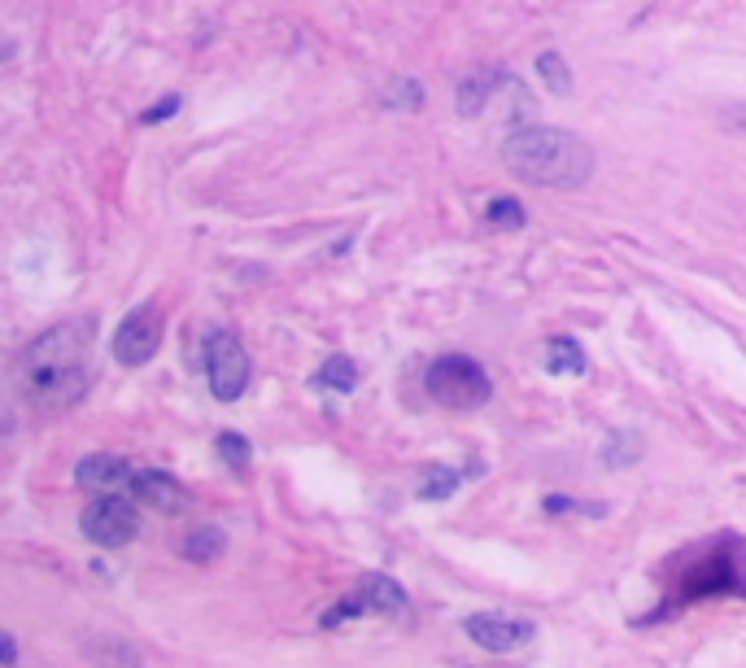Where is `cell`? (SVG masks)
Here are the masks:
<instances>
[{
  "mask_svg": "<svg viewBox=\"0 0 746 668\" xmlns=\"http://www.w3.org/2000/svg\"><path fill=\"white\" fill-rule=\"evenodd\" d=\"M88 350H92V332L83 324H57L53 332H44L22 354V367H18L22 393H27L31 407H40V411L75 407L92 380Z\"/></svg>",
  "mask_w": 746,
  "mask_h": 668,
  "instance_id": "1",
  "label": "cell"
},
{
  "mask_svg": "<svg viewBox=\"0 0 746 668\" xmlns=\"http://www.w3.org/2000/svg\"><path fill=\"white\" fill-rule=\"evenodd\" d=\"M502 162L515 180L546 184V188H581L594 175V153H589L572 131L559 127H520L502 145Z\"/></svg>",
  "mask_w": 746,
  "mask_h": 668,
  "instance_id": "2",
  "label": "cell"
},
{
  "mask_svg": "<svg viewBox=\"0 0 746 668\" xmlns=\"http://www.w3.org/2000/svg\"><path fill=\"white\" fill-rule=\"evenodd\" d=\"M424 385L441 407H454V411H476L493 398L485 367H480L476 359H467V354H445V359H437L428 367Z\"/></svg>",
  "mask_w": 746,
  "mask_h": 668,
  "instance_id": "3",
  "label": "cell"
},
{
  "mask_svg": "<svg viewBox=\"0 0 746 668\" xmlns=\"http://www.w3.org/2000/svg\"><path fill=\"white\" fill-rule=\"evenodd\" d=\"M83 538L96 546H127L140 533V511L123 494H101L96 503L83 507Z\"/></svg>",
  "mask_w": 746,
  "mask_h": 668,
  "instance_id": "4",
  "label": "cell"
},
{
  "mask_svg": "<svg viewBox=\"0 0 746 668\" xmlns=\"http://www.w3.org/2000/svg\"><path fill=\"white\" fill-rule=\"evenodd\" d=\"M206 376H210L214 398H223V402H236L240 393H245L249 376H254V363H249L245 345H240L232 332H214V337H210Z\"/></svg>",
  "mask_w": 746,
  "mask_h": 668,
  "instance_id": "5",
  "label": "cell"
},
{
  "mask_svg": "<svg viewBox=\"0 0 746 668\" xmlns=\"http://www.w3.org/2000/svg\"><path fill=\"white\" fill-rule=\"evenodd\" d=\"M158 345H162L158 306H140V310H131L123 324H118V332H114V359L123 367H140V363H149L153 354H158Z\"/></svg>",
  "mask_w": 746,
  "mask_h": 668,
  "instance_id": "6",
  "label": "cell"
},
{
  "mask_svg": "<svg viewBox=\"0 0 746 668\" xmlns=\"http://www.w3.org/2000/svg\"><path fill=\"white\" fill-rule=\"evenodd\" d=\"M537 629L528 625V620H507V616H467V638L476 642V647L485 651H515L524 647L528 638H533Z\"/></svg>",
  "mask_w": 746,
  "mask_h": 668,
  "instance_id": "7",
  "label": "cell"
},
{
  "mask_svg": "<svg viewBox=\"0 0 746 668\" xmlns=\"http://www.w3.org/2000/svg\"><path fill=\"white\" fill-rule=\"evenodd\" d=\"M131 494H136L140 503L158 507V511H184L188 507V489L179 485L175 476L153 472V468H136V476H131Z\"/></svg>",
  "mask_w": 746,
  "mask_h": 668,
  "instance_id": "8",
  "label": "cell"
},
{
  "mask_svg": "<svg viewBox=\"0 0 746 668\" xmlns=\"http://www.w3.org/2000/svg\"><path fill=\"white\" fill-rule=\"evenodd\" d=\"M131 476H136V468L118 455H88L75 468V481L83 489H96V494H114L118 485H131Z\"/></svg>",
  "mask_w": 746,
  "mask_h": 668,
  "instance_id": "9",
  "label": "cell"
},
{
  "mask_svg": "<svg viewBox=\"0 0 746 668\" xmlns=\"http://www.w3.org/2000/svg\"><path fill=\"white\" fill-rule=\"evenodd\" d=\"M493 88H498V83H493V70H472V75L459 83V114L463 118H476L489 105Z\"/></svg>",
  "mask_w": 746,
  "mask_h": 668,
  "instance_id": "10",
  "label": "cell"
},
{
  "mask_svg": "<svg viewBox=\"0 0 746 668\" xmlns=\"http://www.w3.org/2000/svg\"><path fill=\"white\" fill-rule=\"evenodd\" d=\"M363 594L371 607H380V612H402L406 607V590L397 586L393 577H380V572H371V577L363 581Z\"/></svg>",
  "mask_w": 746,
  "mask_h": 668,
  "instance_id": "11",
  "label": "cell"
},
{
  "mask_svg": "<svg viewBox=\"0 0 746 668\" xmlns=\"http://www.w3.org/2000/svg\"><path fill=\"white\" fill-rule=\"evenodd\" d=\"M319 385L323 389H336V393H350L354 385H358V367H354V359H345V354H336V359H328L319 367Z\"/></svg>",
  "mask_w": 746,
  "mask_h": 668,
  "instance_id": "12",
  "label": "cell"
},
{
  "mask_svg": "<svg viewBox=\"0 0 746 668\" xmlns=\"http://www.w3.org/2000/svg\"><path fill=\"white\" fill-rule=\"evenodd\" d=\"M184 555L192 559V564H210V559H219V555H223V533H219V529H197V533H188Z\"/></svg>",
  "mask_w": 746,
  "mask_h": 668,
  "instance_id": "13",
  "label": "cell"
},
{
  "mask_svg": "<svg viewBox=\"0 0 746 668\" xmlns=\"http://www.w3.org/2000/svg\"><path fill=\"white\" fill-rule=\"evenodd\" d=\"M546 367L550 372H585V354L576 341H550L546 345Z\"/></svg>",
  "mask_w": 746,
  "mask_h": 668,
  "instance_id": "14",
  "label": "cell"
},
{
  "mask_svg": "<svg viewBox=\"0 0 746 668\" xmlns=\"http://www.w3.org/2000/svg\"><path fill=\"white\" fill-rule=\"evenodd\" d=\"M454 485H459L454 468H432L424 481H419V498H428V503H441V498L454 494Z\"/></svg>",
  "mask_w": 746,
  "mask_h": 668,
  "instance_id": "15",
  "label": "cell"
},
{
  "mask_svg": "<svg viewBox=\"0 0 746 668\" xmlns=\"http://www.w3.org/2000/svg\"><path fill=\"white\" fill-rule=\"evenodd\" d=\"M537 70H541V79H546L555 92H572V70H568V62H563L559 53H541L537 57Z\"/></svg>",
  "mask_w": 746,
  "mask_h": 668,
  "instance_id": "16",
  "label": "cell"
},
{
  "mask_svg": "<svg viewBox=\"0 0 746 668\" xmlns=\"http://www.w3.org/2000/svg\"><path fill=\"white\" fill-rule=\"evenodd\" d=\"M219 455H223L227 468L245 472V468H249V459H254V450H249V441L240 437V433H223V437H219Z\"/></svg>",
  "mask_w": 746,
  "mask_h": 668,
  "instance_id": "17",
  "label": "cell"
},
{
  "mask_svg": "<svg viewBox=\"0 0 746 668\" xmlns=\"http://www.w3.org/2000/svg\"><path fill=\"white\" fill-rule=\"evenodd\" d=\"M485 223H498V228H524V206H520V201H511V197L489 201Z\"/></svg>",
  "mask_w": 746,
  "mask_h": 668,
  "instance_id": "18",
  "label": "cell"
},
{
  "mask_svg": "<svg viewBox=\"0 0 746 668\" xmlns=\"http://www.w3.org/2000/svg\"><path fill=\"white\" fill-rule=\"evenodd\" d=\"M384 105H424V88H419L415 79H397L389 92H384Z\"/></svg>",
  "mask_w": 746,
  "mask_h": 668,
  "instance_id": "19",
  "label": "cell"
},
{
  "mask_svg": "<svg viewBox=\"0 0 746 668\" xmlns=\"http://www.w3.org/2000/svg\"><path fill=\"white\" fill-rule=\"evenodd\" d=\"M367 607H371V603H367V594L358 590V594H350V599H341V603H336L332 612L323 616V625H341V620H354V616H363Z\"/></svg>",
  "mask_w": 746,
  "mask_h": 668,
  "instance_id": "20",
  "label": "cell"
},
{
  "mask_svg": "<svg viewBox=\"0 0 746 668\" xmlns=\"http://www.w3.org/2000/svg\"><path fill=\"white\" fill-rule=\"evenodd\" d=\"M171 114H179V97H162L158 105H149V110L140 114V123H144V127H158V123H166Z\"/></svg>",
  "mask_w": 746,
  "mask_h": 668,
  "instance_id": "21",
  "label": "cell"
},
{
  "mask_svg": "<svg viewBox=\"0 0 746 668\" xmlns=\"http://www.w3.org/2000/svg\"><path fill=\"white\" fill-rule=\"evenodd\" d=\"M0 660H5V664H18V638H14V634L0 638Z\"/></svg>",
  "mask_w": 746,
  "mask_h": 668,
  "instance_id": "22",
  "label": "cell"
}]
</instances>
